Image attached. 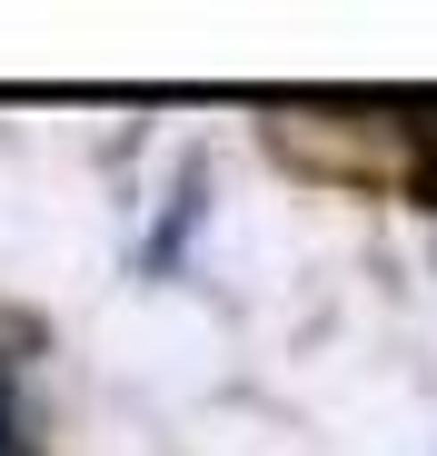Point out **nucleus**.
Masks as SVG:
<instances>
[{
	"label": "nucleus",
	"instance_id": "1",
	"mask_svg": "<svg viewBox=\"0 0 437 456\" xmlns=\"http://www.w3.org/2000/svg\"><path fill=\"white\" fill-rule=\"evenodd\" d=\"M0 456H30V427H21V367L0 357Z\"/></svg>",
	"mask_w": 437,
	"mask_h": 456
}]
</instances>
